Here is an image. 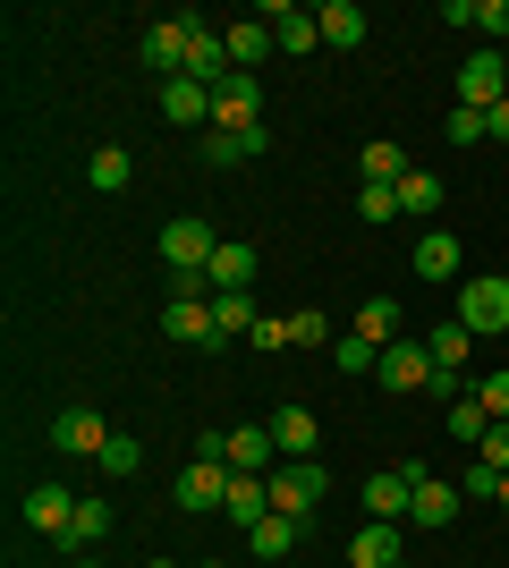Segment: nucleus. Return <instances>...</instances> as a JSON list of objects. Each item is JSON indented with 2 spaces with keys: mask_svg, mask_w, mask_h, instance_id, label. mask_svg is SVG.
<instances>
[{
  "mask_svg": "<svg viewBox=\"0 0 509 568\" xmlns=\"http://www.w3.org/2000/svg\"><path fill=\"white\" fill-rule=\"evenodd\" d=\"M501 102H509V60H501V51H467V60H459V111H501Z\"/></svg>",
  "mask_w": 509,
  "mask_h": 568,
  "instance_id": "nucleus-1",
  "label": "nucleus"
},
{
  "mask_svg": "<svg viewBox=\"0 0 509 568\" xmlns=\"http://www.w3.org/2000/svg\"><path fill=\"white\" fill-rule=\"evenodd\" d=\"M476 339H509V281H459V306H450Z\"/></svg>",
  "mask_w": 509,
  "mask_h": 568,
  "instance_id": "nucleus-2",
  "label": "nucleus"
},
{
  "mask_svg": "<svg viewBox=\"0 0 509 568\" xmlns=\"http://www.w3.org/2000/svg\"><path fill=\"white\" fill-rule=\"evenodd\" d=\"M264 484H272V509H281V518H306V509L323 500V484H332V475H323L315 458H281Z\"/></svg>",
  "mask_w": 509,
  "mask_h": 568,
  "instance_id": "nucleus-3",
  "label": "nucleus"
},
{
  "mask_svg": "<svg viewBox=\"0 0 509 568\" xmlns=\"http://www.w3.org/2000/svg\"><path fill=\"white\" fill-rule=\"evenodd\" d=\"M213 128H238V136H246V128H264V85H255L246 69H230L213 85Z\"/></svg>",
  "mask_w": 509,
  "mask_h": 568,
  "instance_id": "nucleus-4",
  "label": "nucleus"
},
{
  "mask_svg": "<svg viewBox=\"0 0 509 568\" xmlns=\"http://www.w3.org/2000/svg\"><path fill=\"white\" fill-rule=\"evenodd\" d=\"M459 509H467V493H459V484H441V475L408 467V518L425 526V535H434V526H450Z\"/></svg>",
  "mask_w": 509,
  "mask_h": 568,
  "instance_id": "nucleus-5",
  "label": "nucleus"
},
{
  "mask_svg": "<svg viewBox=\"0 0 509 568\" xmlns=\"http://www.w3.org/2000/svg\"><path fill=\"white\" fill-rule=\"evenodd\" d=\"M162 339H179V348H221L213 297H170L162 306Z\"/></svg>",
  "mask_w": 509,
  "mask_h": 568,
  "instance_id": "nucleus-6",
  "label": "nucleus"
},
{
  "mask_svg": "<svg viewBox=\"0 0 509 568\" xmlns=\"http://www.w3.org/2000/svg\"><path fill=\"white\" fill-rule=\"evenodd\" d=\"M102 442H111V425H102L94 407H60L51 416V450L60 458H102Z\"/></svg>",
  "mask_w": 509,
  "mask_h": 568,
  "instance_id": "nucleus-7",
  "label": "nucleus"
},
{
  "mask_svg": "<svg viewBox=\"0 0 509 568\" xmlns=\"http://www.w3.org/2000/svg\"><path fill=\"white\" fill-rule=\"evenodd\" d=\"M170 500H179V509H195V518H204V509H221V500H230V467L187 458V467H179V484H170Z\"/></svg>",
  "mask_w": 509,
  "mask_h": 568,
  "instance_id": "nucleus-8",
  "label": "nucleus"
},
{
  "mask_svg": "<svg viewBox=\"0 0 509 568\" xmlns=\"http://www.w3.org/2000/svg\"><path fill=\"white\" fill-rule=\"evenodd\" d=\"M187 34H195V9L145 26V69H153V77H179V69H187Z\"/></svg>",
  "mask_w": 509,
  "mask_h": 568,
  "instance_id": "nucleus-9",
  "label": "nucleus"
},
{
  "mask_svg": "<svg viewBox=\"0 0 509 568\" xmlns=\"http://www.w3.org/2000/svg\"><path fill=\"white\" fill-rule=\"evenodd\" d=\"M213 246H221L213 221H170V230H162V263H170V272H204Z\"/></svg>",
  "mask_w": 509,
  "mask_h": 568,
  "instance_id": "nucleus-10",
  "label": "nucleus"
},
{
  "mask_svg": "<svg viewBox=\"0 0 509 568\" xmlns=\"http://www.w3.org/2000/svg\"><path fill=\"white\" fill-rule=\"evenodd\" d=\"M264 26H272V43L289 51V60H306V51L323 43V26H315V9H289V0H264Z\"/></svg>",
  "mask_w": 509,
  "mask_h": 568,
  "instance_id": "nucleus-11",
  "label": "nucleus"
},
{
  "mask_svg": "<svg viewBox=\"0 0 509 568\" xmlns=\"http://www.w3.org/2000/svg\"><path fill=\"white\" fill-rule=\"evenodd\" d=\"M204 281H213V297H246V288H255V246L221 237V246H213V263H204Z\"/></svg>",
  "mask_w": 509,
  "mask_h": 568,
  "instance_id": "nucleus-12",
  "label": "nucleus"
},
{
  "mask_svg": "<svg viewBox=\"0 0 509 568\" xmlns=\"http://www.w3.org/2000/svg\"><path fill=\"white\" fill-rule=\"evenodd\" d=\"M348 568H399V518H365L348 535Z\"/></svg>",
  "mask_w": 509,
  "mask_h": 568,
  "instance_id": "nucleus-13",
  "label": "nucleus"
},
{
  "mask_svg": "<svg viewBox=\"0 0 509 568\" xmlns=\"http://www.w3.org/2000/svg\"><path fill=\"white\" fill-rule=\"evenodd\" d=\"M179 77H195V85H221V77H230V43H221V26L195 18V34H187V69H179Z\"/></svg>",
  "mask_w": 509,
  "mask_h": 568,
  "instance_id": "nucleus-14",
  "label": "nucleus"
},
{
  "mask_svg": "<svg viewBox=\"0 0 509 568\" xmlns=\"http://www.w3.org/2000/svg\"><path fill=\"white\" fill-rule=\"evenodd\" d=\"M281 450H272V425H230V475H272Z\"/></svg>",
  "mask_w": 509,
  "mask_h": 568,
  "instance_id": "nucleus-15",
  "label": "nucleus"
},
{
  "mask_svg": "<svg viewBox=\"0 0 509 568\" xmlns=\"http://www.w3.org/2000/svg\"><path fill=\"white\" fill-rule=\"evenodd\" d=\"M315 442H323V425H315V407H281V416H272V450L281 458H315Z\"/></svg>",
  "mask_w": 509,
  "mask_h": 568,
  "instance_id": "nucleus-16",
  "label": "nucleus"
},
{
  "mask_svg": "<svg viewBox=\"0 0 509 568\" xmlns=\"http://www.w3.org/2000/svg\"><path fill=\"white\" fill-rule=\"evenodd\" d=\"M264 144H272V128H246V136H238V128H204V162H213V170H238V162H255Z\"/></svg>",
  "mask_w": 509,
  "mask_h": 568,
  "instance_id": "nucleus-17",
  "label": "nucleus"
},
{
  "mask_svg": "<svg viewBox=\"0 0 509 568\" xmlns=\"http://www.w3.org/2000/svg\"><path fill=\"white\" fill-rule=\"evenodd\" d=\"M162 111L179 128H213V85H195V77H162Z\"/></svg>",
  "mask_w": 509,
  "mask_h": 568,
  "instance_id": "nucleus-18",
  "label": "nucleus"
},
{
  "mask_svg": "<svg viewBox=\"0 0 509 568\" xmlns=\"http://www.w3.org/2000/svg\"><path fill=\"white\" fill-rule=\"evenodd\" d=\"M416 281H425V288L459 281V237H450V230H425V237H416Z\"/></svg>",
  "mask_w": 509,
  "mask_h": 568,
  "instance_id": "nucleus-19",
  "label": "nucleus"
},
{
  "mask_svg": "<svg viewBox=\"0 0 509 568\" xmlns=\"http://www.w3.org/2000/svg\"><path fill=\"white\" fill-rule=\"evenodd\" d=\"M221 43H230V69H246V77H255V60H264V51H281V43H272V26H264V9H255V18H238V26H221Z\"/></svg>",
  "mask_w": 509,
  "mask_h": 568,
  "instance_id": "nucleus-20",
  "label": "nucleus"
},
{
  "mask_svg": "<svg viewBox=\"0 0 509 568\" xmlns=\"http://www.w3.org/2000/svg\"><path fill=\"white\" fill-rule=\"evenodd\" d=\"M221 518L264 526V518H272V484H264V475H230V500H221Z\"/></svg>",
  "mask_w": 509,
  "mask_h": 568,
  "instance_id": "nucleus-21",
  "label": "nucleus"
},
{
  "mask_svg": "<svg viewBox=\"0 0 509 568\" xmlns=\"http://www.w3.org/2000/svg\"><path fill=\"white\" fill-rule=\"evenodd\" d=\"M408 153H399V144H390V136H374V144H365V153H357V179H365V187H399V179H408Z\"/></svg>",
  "mask_w": 509,
  "mask_h": 568,
  "instance_id": "nucleus-22",
  "label": "nucleus"
},
{
  "mask_svg": "<svg viewBox=\"0 0 509 568\" xmlns=\"http://www.w3.org/2000/svg\"><path fill=\"white\" fill-rule=\"evenodd\" d=\"M26 518H34L51 544H60V535H69V518H77V493H60V484H34V493H26Z\"/></svg>",
  "mask_w": 509,
  "mask_h": 568,
  "instance_id": "nucleus-23",
  "label": "nucleus"
},
{
  "mask_svg": "<svg viewBox=\"0 0 509 568\" xmlns=\"http://www.w3.org/2000/svg\"><path fill=\"white\" fill-rule=\"evenodd\" d=\"M297 535H306V518H281V509H272L264 526H246V551H255V560H289Z\"/></svg>",
  "mask_w": 509,
  "mask_h": 568,
  "instance_id": "nucleus-24",
  "label": "nucleus"
},
{
  "mask_svg": "<svg viewBox=\"0 0 509 568\" xmlns=\"http://www.w3.org/2000/svg\"><path fill=\"white\" fill-rule=\"evenodd\" d=\"M315 26H323V43H332V51H357L365 43V9H357V0H323Z\"/></svg>",
  "mask_w": 509,
  "mask_h": 568,
  "instance_id": "nucleus-25",
  "label": "nucleus"
},
{
  "mask_svg": "<svg viewBox=\"0 0 509 568\" xmlns=\"http://www.w3.org/2000/svg\"><path fill=\"white\" fill-rule=\"evenodd\" d=\"M425 356H434L441 374H459L467 356H476V332H467L459 314H450V323H434V332H425Z\"/></svg>",
  "mask_w": 509,
  "mask_h": 568,
  "instance_id": "nucleus-26",
  "label": "nucleus"
},
{
  "mask_svg": "<svg viewBox=\"0 0 509 568\" xmlns=\"http://www.w3.org/2000/svg\"><path fill=\"white\" fill-rule=\"evenodd\" d=\"M365 518H408V467L365 475Z\"/></svg>",
  "mask_w": 509,
  "mask_h": 568,
  "instance_id": "nucleus-27",
  "label": "nucleus"
},
{
  "mask_svg": "<svg viewBox=\"0 0 509 568\" xmlns=\"http://www.w3.org/2000/svg\"><path fill=\"white\" fill-rule=\"evenodd\" d=\"M102 535H111V500H77V518H69V535H60V551L77 560V551H94Z\"/></svg>",
  "mask_w": 509,
  "mask_h": 568,
  "instance_id": "nucleus-28",
  "label": "nucleus"
},
{
  "mask_svg": "<svg viewBox=\"0 0 509 568\" xmlns=\"http://www.w3.org/2000/svg\"><path fill=\"white\" fill-rule=\"evenodd\" d=\"M332 374H348V382H357V374H383V348H374V339H357V332H339V339H332Z\"/></svg>",
  "mask_w": 509,
  "mask_h": 568,
  "instance_id": "nucleus-29",
  "label": "nucleus"
},
{
  "mask_svg": "<svg viewBox=\"0 0 509 568\" xmlns=\"http://www.w3.org/2000/svg\"><path fill=\"white\" fill-rule=\"evenodd\" d=\"M357 339H374V348L408 339V332H399V306H390V297H365V306H357Z\"/></svg>",
  "mask_w": 509,
  "mask_h": 568,
  "instance_id": "nucleus-30",
  "label": "nucleus"
},
{
  "mask_svg": "<svg viewBox=\"0 0 509 568\" xmlns=\"http://www.w3.org/2000/svg\"><path fill=\"white\" fill-rule=\"evenodd\" d=\"M85 179H94V187H102V195H120V187H128V179H136V153H120V144H102L94 162H85Z\"/></svg>",
  "mask_w": 509,
  "mask_h": 568,
  "instance_id": "nucleus-31",
  "label": "nucleus"
},
{
  "mask_svg": "<svg viewBox=\"0 0 509 568\" xmlns=\"http://www.w3.org/2000/svg\"><path fill=\"white\" fill-rule=\"evenodd\" d=\"M399 213H416V221L441 213V179L434 170H408V179H399Z\"/></svg>",
  "mask_w": 509,
  "mask_h": 568,
  "instance_id": "nucleus-32",
  "label": "nucleus"
},
{
  "mask_svg": "<svg viewBox=\"0 0 509 568\" xmlns=\"http://www.w3.org/2000/svg\"><path fill=\"white\" fill-rule=\"evenodd\" d=\"M467 399L485 407L492 425H509V365H492V374H485V382H467Z\"/></svg>",
  "mask_w": 509,
  "mask_h": 568,
  "instance_id": "nucleus-33",
  "label": "nucleus"
},
{
  "mask_svg": "<svg viewBox=\"0 0 509 568\" xmlns=\"http://www.w3.org/2000/svg\"><path fill=\"white\" fill-rule=\"evenodd\" d=\"M94 467H102V475H136V467H145V442H136V433H111Z\"/></svg>",
  "mask_w": 509,
  "mask_h": 568,
  "instance_id": "nucleus-34",
  "label": "nucleus"
},
{
  "mask_svg": "<svg viewBox=\"0 0 509 568\" xmlns=\"http://www.w3.org/2000/svg\"><path fill=\"white\" fill-rule=\"evenodd\" d=\"M213 323H221V339H238V332H255L264 314H255V297H213Z\"/></svg>",
  "mask_w": 509,
  "mask_h": 568,
  "instance_id": "nucleus-35",
  "label": "nucleus"
},
{
  "mask_svg": "<svg viewBox=\"0 0 509 568\" xmlns=\"http://www.w3.org/2000/svg\"><path fill=\"white\" fill-rule=\"evenodd\" d=\"M485 433H492V416H485V407H476V399H450V442H467V450H476Z\"/></svg>",
  "mask_w": 509,
  "mask_h": 568,
  "instance_id": "nucleus-36",
  "label": "nucleus"
},
{
  "mask_svg": "<svg viewBox=\"0 0 509 568\" xmlns=\"http://www.w3.org/2000/svg\"><path fill=\"white\" fill-rule=\"evenodd\" d=\"M332 339H339V332L323 323L315 306H306V314H289V348H323V356H332Z\"/></svg>",
  "mask_w": 509,
  "mask_h": 568,
  "instance_id": "nucleus-37",
  "label": "nucleus"
},
{
  "mask_svg": "<svg viewBox=\"0 0 509 568\" xmlns=\"http://www.w3.org/2000/svg\"><path fill=\"white\" fill-rule=\"evenodd\" d=\"M441 136H450V144H485L492 119H485V111H450V119H441Z\"/></svg>",
  "mask_w": 509,
  "mask_h": 568,
  "instance_id": "nucleus-38",
  "label": "nucleus"
},
{
  "mask_svg": "<svg viewBox=\"0 0 509 568\" xmlns=\"http://www.w3.org/2000/svg\"><path fill=\"white\" fill-rule=\"evenodd\" d=\"M357 213L383 230V221H399V187H357Z\"/></svg>",
  "mask_w": 509,
  "mask_h": 568,
  "instance_id": "nucleus-39",
  "label": "nucleus"
},
{
  "mask_svg": "<svg viewBox=\"0 0 509 568\" xmlns=\"http://www.w3.org/2000/svg\"><path fill=\"white\" fill-rule=\"evenodd\" d=\"M459 493H467V500H501V475H492V467H485V458H476V467H467V475H459Z\"/></svg>",
  "mask_w": 509,
  "mask_h": 568,
  "instance_id": "nucleus-40",
  "label": "nucleus"
},
{
  "mask_svg": "<svg viewBox=\"0 0 509 568\" xmlns=\"http://www.w3.org/2000/svg\"><path fill=\"white\" fill-rule=\"evenodd\" d=\"M476 26H485L492 51H501V43H509V0H476Z\"/></svg>",
  "mask_w": 509,
  "mask_h": 568,
  "instance_id": "nucleus-41",
  "label": "nucleus"
},
{
  "mask_svg": "<svg viewBox=\"0 0 509 568\" xmlns=\"http://www.w3.org/2000/svg\"><path fill=\"white\" fill-rule=\"evenodd\" d=\"M476 458H485V467H492V475H509V425H492V433H485V442H476Z\"/></svg>",
  "mask_w": 509,
  "mask_h": 568,
  "instance_id": "nucleus-42",
  "label": "nucleus"
},
{
  "mask_svg": "<svg viewBox=\"0 0 509 568\" xmlns=\"http://www.w3.org/2000/svg\"><path fill=\"white\" fill-rule=\"evenodd\" d=\"M246 339H255V348H264V356H281V348H289V323H281V314H264V323H255V332H246Z\"/></svg>",
  "mask_w": 509,
  "mask_h": 568,
  "instance_id": "nucleus-43",
  "label": "nucleus"
},
{
  "mask_svg": "<svg viewBox=\"0 0 509 568\" xmlns=\"http://www.w3.org/2000/svg\"><path fill=\"white\" fill-rule=\"evenodd\" d=\"M492 136H501V144H509V102H501V111H492Z\"/></svg>",
  "mask_w": 509,
  "mask_h": 568,
  "instance_id": "nucleus-44",
  "label": "nucleus"
},
{
  "mask_svg": "<svg viewBox=\"0 0 509 568\" xmlns=\"http://www.w3.org/2000/svg\"><path fill=\"white\" fill-rule=\"evenodd\" d=\"M501 509H509V475H501Z\"/></svg>",
  "mask_w": 509,
  "mask_h": 568,
  "instance_id": "nucleus-45",
  "label": "nucleus"
},
{
  "mask_svg": "<svg viewBox=\"0 0 509 568\" xmlns=\"http://www.w3.org/2000/svg\"><path fill=\"white\" fill-rule=\"evenodd\" d=\"M195 568H230V560H195Z\"/></svg>",
  "mask_w": 509,
  "mask_h": 568,
  "instance_id": "nucleus-46",
  "label": "nucleus"
},
{
  "mask_svg": "<svg viewBox=\"0 0 509 568\" xmlns=\"http://www.w3.org/2000/svg\"><path fill=\"white\" fill-rule=\"evenodd\" d=\"M77 568H94V560H77Z\"/></svg>",
  "mask_w": 509,
  "mask_h": 568,
  "instance_id": "nucleus-47",
  "label": "nucleus"
},
{
  "mask_svg": "<svg viewBox=\"0 0 509 568\" xmlns=\"http://www.w3.org/2000/svg\"><path fill=\"white\" fill-rule=\"evenodd\" d=\"M153 568H170V560H153Z\"/></svg>",
  "mask_w": 509,
  "mask_h": 568,
  "instance_id": "nucleus-48",
  "label": "nucleus"
},
{
  "mask_svg": "<svg viewBox=\"0 0 509 568\" xmlns=\"http://www.w3.org/2000/svg\"><path fill=\"white\" fill-rule=\"evenodd\" d=\"M501 60H509V43H501Z\"/></svg>",
  "mask_w": 509,
  "mask_h": 568,
  "instance_id": "nucleus-49",
  "label": "nucleus"
},
{
  "mask_svg": "<svg viewBox=\"0 0 509 568\" xmlns=\"http://www.w3.org/2000/svg\"><path fill=\"white\" fill-rule=\"evenodd\" d=\"M501 560H509V551H501Z\"/></svg>",
  "mask_w": 509,
  "mask_h": 568,
  "instance_id": "nucleus-50",
  "label": "nucleus"
},
{
  "mask_svg": "<svg viewBox=\"0 0 509 568\" xmlns=\"http://www.w3.org/2000/svg\"><path fill=\"white\" fill-rule=\"evenodd\" d=\"M399 568H408V560H399Z\"/></svg>",
  "mask_w": 509,
  "mask_h": 568,
  "instance_id": "nucleus-51",
  "label": "nucleus"
}]
</instances>
